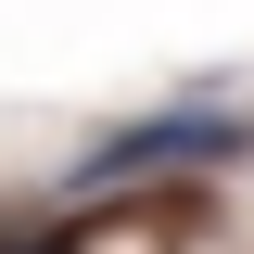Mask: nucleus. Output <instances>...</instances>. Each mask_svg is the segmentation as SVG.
<instances>
[{
	"instance_id": "1",
	"label": "nucleus",
	"mask_w": 254,
	"mask_h": 254,
	"mask_svg": "<svg viewBox=\"0 0 254 254\" xmlns=\"http://www.w3.org/2000/svg\"><path fill=\"white\" fill-rule=\"evenodd\" d=\"M254 153V115H229V102H165V115H127L115 140H89V153L64 165V190L89 203V190H127V178H203V165H242Z\"/></svg>"
},
{
	"instance_id": "2",
	"label": "nucleus",
	"mask_w": 254,
	"mask_h": 254,
	"mask_svg": "<svg viewBox=\"0 0 254 254\" xmlns=\"http://www.w3.org/2000/svg\"><path fill=\"white\" fill-rule=\"evenodd\" d=\"M0 254H76V242H64V229H26V242H0Z\"/></svg>"
}]
</instances>
